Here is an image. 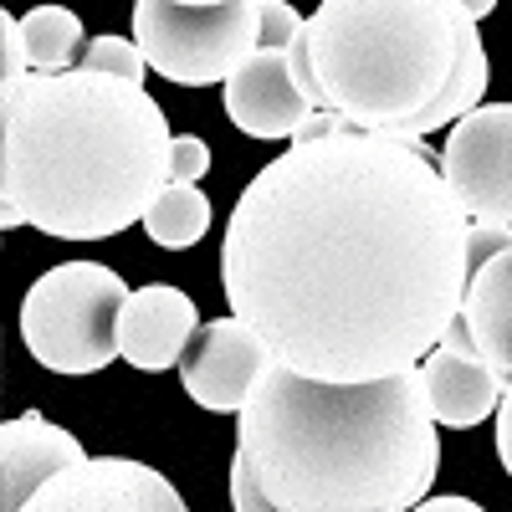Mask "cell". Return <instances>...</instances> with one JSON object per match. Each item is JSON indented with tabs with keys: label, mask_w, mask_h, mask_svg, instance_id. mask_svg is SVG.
Wrapping results in <instances>:
<instances>
[{
	"label": "cell",
	"mask_w": 512,
	"mask_h": 512,
	"mask_svg": "<svg viewBox=\"0 0 512 512\" xmlns=\"http://www.w3.org/2000/svg\"><path fill=\"white\" fill-rule=\"evenodd\" d=\"M466 226L420 139H292L231 205L221 287L287 369L374 379L420 364L461 313Z\"/></svg>",
	"instance_id": "1"
},
{
	"label": "cell",
	"mask_w": 512,
	"mask_h": 512,
	"mask_svg": "<svg viewBox=\"0 0 512 512\" xmlns=\"http://www.w3.org/2000/svg\"><path fill=\"white\" fill-rule=\"evenodd\" d=\"M441 472L420 364L313 379L272 359L236 415V512H410Z\"/></svg>",
	"instance_id": "2"
},
{
	"label": "cell",
	"mask_w": 512,
	"mask_h": 512,
	"mask_svg": "<svg viewBox=\"0 0 512 512\" xmlns=\"http://www.w3.org/2000/svg\"><path fill=\"white\" fill-rule=\"evenodd\" d=\"M0 52V226L103 241L144 221L175 180V134L144 82L93 67L31 72L16 16H0Z\"/></svg>",
	"instance_id": "3"
},
{
	"label": "cell",
	"mask_w": 512,
	"mask_h": 512,
	"mask_svg": "<svg viewBox=\"0 0 512 512\" xmlns=\"http://www.w3.org/2000/svg\"><path fill=\"white\" fill-rule=\"evenodd\" d=\"M328 108L354 128L425 139L487 93V47L461 0H318L303 21Z\"/></svg>",
	"instance_id": "4"
},
{
	"label": "cell",
	"mask_w": 512,
	"mask_h": 512,
	"mask_svg": "<svg viewBox=\"0 0 512 512\" xmlns=\"http://www.w3.org/2000/svg\"><path fill=\"white\" fill-rule=\"evenodd\" d=\"M128 282L103 262H62L41 272L21 297V344L52 374H98L118 349Z\"/></svg>",
	"instance_id": "5"
},
{
	"label": "cell",
	"mask_w": 512,
	"mask_h": 512,
	"mask_svg": "<svg viewBox=\"0 0 512 512\" xmlns=\"http://www.w3.org/2000/svg\"><path fill=\"white\" fill-rule=\"evenodd\" d=\"M134 41L159 77L180 88H216L262 47V0H134Z\"/></svg>",
	"instance_id": "6"
},
{
	"label": "cell",
	"mask_w": 512,
	"mask_h": 512,
	"mask_svg": "<svg viewBox=\"0 0 512 512\" xmlns=\"http://www.w3.org/2000/svg\"><path fill=\"white\" fill-rule=\"evenodd\" d=\"M441 175L466 221L512 226V103H477L451 123Z\"/></svg>",
	"instance_id": "7"
},
{
	"label": "cell",
	"mask_w": 512,
	"mask_h": 512,
	"mask_svg": "<svg viewBox=\"0 0 512 512\" xmlns=\"http://www.w3.org/2000/svg\"><path fill=\"white\" fill-rule=\"evenodd\" d=\"M277 354L267 349V338L256 333L246 318H216V323H200L195 338L180 354V384L185 395L210 410V415H241L262 369Z\"/></svg>",
	"instance_id": "8"
},
{
	"label": "cell",
	"mask_w": 512,
	"mask_h": 512,
	"mask_svg": "<svg viewBox=\"0 0 512 512\" xmlns=\"http://www.w3.org/2000/svg\"><path fill=\"white\" fill-rule=\"evenodd\" d=\"M26 512H185V497L154 466L128 456H82L41 487Z\"/></svg>",
	"instance_id": "9"
},
{
	"label": "cell",
	"mask_w": 512,
	"mask_h": 512,
	"mask_svg": "<svg viewBox=\"0 0 512 512\" xmlns=\"http://www.w3.org/2000/svg\"><path fill=\"white\" fill-rule=\"evenodd\" d=\"M221 88H226V118L246 139H297V128L308 123V113H318L308 103V93L292 82L287 47L282 52L256 47Z\"/></svg>",
	"instance_id": "10"
},
{
	"label": "cell",
	"mask_w": 512,
	"mask_h": 512,
	"mask_svg": "<svg viewBox=\"0 0 512 512\" xmlns=\"http://www.w3.org/2000/svg\"><path fill=\"white\" fill-rule=\"evenodd\" d=\"M195 328H200V318H195L190 297L169 282H149V287L128 292L123 318H118V349L144 374L180 369V354L195 338Z\"/></svg>",
	"instance_id": "11"
},
{
	"label": "cell",
	"mask_w": 512,
	"mask_h": 512,
	"mask_svg": "<svg viewBox=\"0 0 512 512\" xmlns=\"http://www.w3.org/2000/svg\"><path fill=\"white\" fill-rule=\"evenodd\" d=\"M72 461H82V441L41 410H21L0 425V507L26 512V502Z\"/></svg>",
	"instance_id": "12"
},
{
	"label": "cell",
	"mask_w": 512,
	"mask_h": 512,
	"mask_svg": "<svg viewBox=\"0 0 512 512\" xmlns=\"http://www.w3.org/2000/svg\"><path fill=\"white\" fill-rule=\"evenodd\" d=\"M420 374H425V395H431V415L446 431H472L477 420L497 415L507 390V379L482 354H461L446 344H436L420 359Z\"/></svg>",
	"instance_id": "13"
},
{
	"label": "cell",
	"mask_w": 512,
	"mask_h": 512,
	"mask_svg": "<svg viewBox=\"0 0 512 512\" xmlns=\"http://www.w3.org/2000/svg\"><path fill=\"white\" fill-rule=\"evenodd\" d=\"M461 313H466V323H472L477 354L502 379H512V251H497L492 262L466 282Z\"/></svg>",
	"instance_id": "14"
},
{
	"label": "cell",
	"mask_w": 512,
	"mask_h": 512,
	"mask_svg": "<svg viewBox=\"0 0 512 512\" xmlns=\"http://www.w3.org/2000/svg\"><path fill=\"white\" fill-rule=\"evenodd\" d=\"M82 47H88V36H82L77 11H67V6H31L21 16V52H26L31 72H67V67H77Z\"/></svg>",
	"instance_id": "15"
},
{
	"label": "cell",
	"mask_w": 512,
	"mask_h": 512,
	"mask_svg": "<svg viewBox=\"0 0 512 512\" xmlns=\"http://www.w3.org/2000/svg\"><path fill=\"white\" fill-rule=\"evenodd\" d=\"M144 231L164 251H190L210 231V200H205V190L185 185V180H169L154 195V205L144 210Z\"/></svg>",
	"instance_id": "16"
},
{
	"label": "cell",
	"mask_w": 512,
	"mask_h": 512,
	"mask_svg": "<svg viewBox=\"0 0 512 512\" xmlns=\"http://www.w3.org/2000/svg\"><path fill=\"white\" fill-rule=\"evenodd\" d=\"M77 67H93V72H118L128 82H144L149 72V57L139 41H128V36H93L88 47L77 52Z\"/></svg>",
	"instance_id": "17"
},
{
	"label": "cell",
	"mask_w": 512,
	"mask_h": 512,
	"mask_svg": "<svg viewBox=\"0 0 512 512\" xmlns=\"http://www.w3.org/2000/svg\"><path fill=\"white\" fill-rule=\"evenodd\" d=\"M497 251H512V226H492V221L466 226V282H472Z\"/></svg>",
	"instance_id": "18"
},
{
	"label": "cell",
	"mask_w": 512,
	"mask_h": 512,
	"mask_svg": "<svg viewBox=\"0 0 512 512\" xmlns=\"http://www.w3.org/2000/svg\"><path fill=\"white\" fill-rule=\"evenodd\" d=\"M210 169V144L195 139V134H180L175 144H169V175L185 180V185H200V175Z\"/></svg>",
	"instance_id": "19"
},
{
	"label": "cell",
	"mask_w": 512,
	"mask_h": 512,
	"mask_svg": "<svg viewBox=\"0 0 512 512\" xmlns=\"http://www.w3.org/2000/svg\"><path fill=\"white\" fill-rule=\"evenodd\" d=\"M297 31H303V16H297L287 0H262V47L282 52Z\"/></svg>",
	"instance_id": "20"
},
{
	"label": "cell",
	"mask_w": 512,
	"mask_h": 512,
	"mask_svg": "<svg viewBox=\"0 0 512 512\" xmlns=\"http://www.w3.org/2000/svg\"><path fill=\"white\" fill-rule=\"evenodd\" d=\"M497 456H502L507 477H512V379H507V390H502V405H497Z\"/></svg>",
	"instance_id": "21"
},
{
	"label": "cell",
	"mask_w": 512,
	"mask_h": 512,
	"mask_svg": "<svg viewBox=\"0 0 512 512\" xmlns=\"http://www.w3.org/2000/svg\"><path fill=\"white\" fill-rule=\"evenodd\" d=\"M415 507H420V512H482L472 497H436V492H425Z\"/></svg>",
	"instance_id": "22"
},
{
	"label": "cell",
	"mask_w": 512,
	"mask_h": 512,
	"mask_svg": "<svg viewBox=\"0 0 512 512\" xmlns=\"http://www.w3.org/2000/svg\"><path fill=\"white\" fill-rule=\"evenodd\" d=\"M461 11L472 16V21H482V16H492V11H497V0H461Z\"/></svg>",
	"instance_id": "23"
},
{
	"label": "cell",
	"mask_w": 512,
	"mask_h": 512,
	"mask_svg": "<svg viewBox=\"0 0 512 512\" xmlns=\"http://www.w3.org/2000/svg\"><path fill=\"white\" fill-rule=\"evenodd\" d=\"M180 6H221V0H180Z\"/></svg>",
	"instance_id": "24"
}]
</instances>
